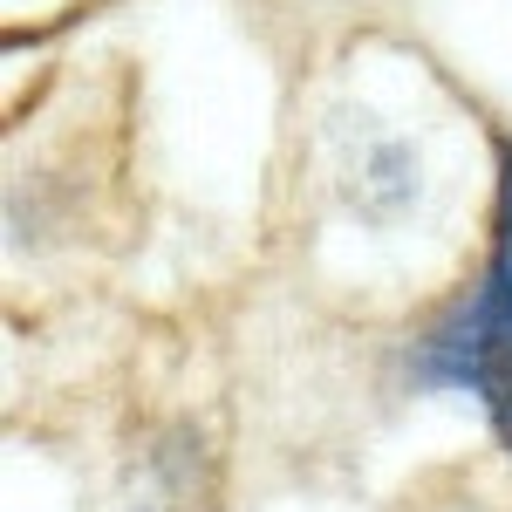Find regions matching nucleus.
<instances>
[{"label": "nucleus", "mask_w": 512, "mask_h": 512, "mask_svg": "<svg viewBox=\"0 0 512 512\" xmlns=\"http://www.w3.org/2000/svg\"><path fill=\"white\" fill-rule=\"evenodd\" d=\"M417 376H424V383H444V390L478 396L485 424H492L499 444L512 451V274L499 260L485 267V280L472 287V301L424 335Z\"/></svg>", "instance_id": "f257e3e1"}, {"label": "nucleus", "mask_w": 512, "mask_h": 512, "mask_svg": "<svg viewBox=\"0 0 512 512\" xmlns=\"http://www.w3.org/2000/svg\"><path fill=\"white\" fill-rule=\"evenodd\" d=\"M417 192H424V164L403 137H362L355 144L349 171H342V198L369 226H396L417 205Z\"/></svg>", "instance_id": "f03ea898"}]
</instances>
